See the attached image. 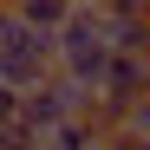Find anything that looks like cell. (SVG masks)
<instances>
[{"instance_id":"ba28073f","label":"cell","mask_w":150,"mask_h":150,"mask_svg":"<svg viewBox=\"0 0 150 150\" xmlns=\"http://www.w3.org/2000/svg\"><path fill=\"white\" fill-rule=\"evenodd\" d=\"M91 7H98V13H150L144 0H91Z\"/></svg>"},{"instance_id":"277c9868","label":"cell","mask_w":150,"mask_h":150,"mask_svg":"<svg viewBox=\"0 0 150 150\" xmlns=\"http://www.w3.org/2000/svg\"><path fill=\"white\" fill-rule=\"evenodd\" d=\"M105 39H111V52L150 59V13H105Z\"/></svg>"},{"instance_id":"5b68a950","label":"cell","mask_w":150,"mask_h":150,"mask_svg":"<svg viewBox=\"0 0 150 150\" xmlns=\"http://www.w3.org/2000/svg\"><path fill=\"white\" fill-rule=\"evenodd\" d=\"M98 91H105V98H124V105H137V98H144V59L111 52V65H105V79H98Z\"/></svg>"},{"instance_id":"9c48e42d","label":"cell","mask_w":150,"mask_h":150,"mask_svg":"<svg viewBox=\"0 0 150 150\" xmlns=\"http://www.w3.org/2000/svg\"><path fill=\"white\" fill-rule=\"evenodd\" d=\"M144 7H150V0H144Z\"/></svg>"},{"instance_id":"7a4b0ae2","label":"cell","mask_w":150,"mask_h":150,"mask_svg":"<svg viewBox=\"0 0 150 150\" xmlns=\"http://www.w3.org/2000/svg\"><path fill=\"white\" fill-rule=\"evenodd\" d=\"M85 98H91V91H85L79 79H65V72L52 65L39 85H26V91H20V111H13V117L26 124L33 137H46L59 117H79V111H85Z\"/></svg>"},{"instance_id":"3957f363","label":"cell","mask_w":150,"mask_h":150,"mask_svg":"<svg viewBox=\"0 0 150 150\" xmlns=\"http://www.w3.org/2000/svg\"><path fill=\"white\" fill-rule=\"evenodd\" d=\"M46 72H52V33L13 13V26L0 33V79L26 91V85H39V79H46Z\"/></svg>"},{"instance_id":"52a82bcc","label":"cell","mask_w":150,"mask_h":150,"mask_svg":"<svg viewBox=\"0 0 150 150\" xmlns=\"http://www.w3.org/2000/svg\"><path fill=\"white\" fill-rule=\"evenodd\" d=\"M0 150H39V137H33L20 117H0Z\"/></svg>"},{"instance_id":"6da1fadb","label":"cell","mask_w":150,"mask_h":150,"mask_svg":"<svg viewBox=\"0 0 150 150\" xmlns=\"http://www.w3.org/2000/svg\"><path fill=\"white\" fill-rule=\"evenodd\" d=\"M52 65L65 79H79L85 91H98V79H105V65H111V39H105V13H98L91 0H79L52 26Z\"/></svg>"},{"instance_id":"8992f818","label":"cell","mask_w":150,"mask_h":150,"mask_svg":"<svg viewBox=\"0 0 150 150\" xmlns=\"http://www.w3.org/2000/svg\"><path fill=\"white\" fill-rule=\"evenodd\" d=\"M72 7H79V0H13V13H20V20H33V26H46V33H52Z\"/></svg>"}]
</instances>
